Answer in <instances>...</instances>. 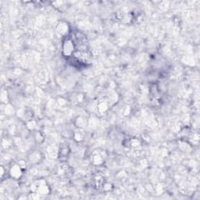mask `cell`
Masks as SVG:
<instances>
[{"instance_id":"1","label":"cell","mask_w":200,"mask_h":200,"mask_svg":"<svg viewBox=\"0 0 200 200\" xmlns=\"http://www.w3.org/2000/svg\"><path fill=\"white\" fill-rule=\"evenodd\" d=\"M74 51V45L73 42L69 40V41H65L64 45H63V53L66 55H70V53Z\"/></svg>"}]
</instances>
